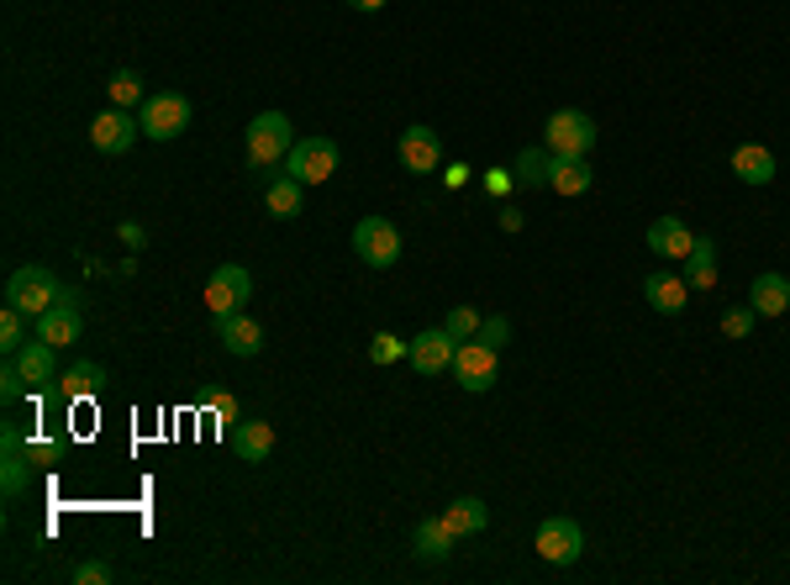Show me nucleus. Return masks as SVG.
<instances>
[{"mask_svg":"<svg viewBox=\"0 0 790 585\" xmlns=\"http://www.w3.org/2000/svg\"><path fill=\"white\" fill-rule=\"evenodd\" d=\"M100 386H106V369H100L96 359H79V365H69L58 375L64 401H90V396H100Z\"/></svg>","mask_w":790,"mask_h":585,"instance_id":"24","label":"nucleus"},{"mask_svg":"<svg viewBox=\"0 0 790 585\" xmlns=\"http://www.w3.org/2000/svg\"><path fill=\"white\" fill-rule=\"evenodd\" d=\"M216 338L227 354H238V359H253L263 354V327L248 312H227V317H216Z\"/></svg>","mask_w":790,"mask_h":585,"instance_id":"14","label":"nucleus"},{"mask_svg":"<svg viewBox=\"0 0 790 585\" xmlns=\"http://www.w3.org/2000/svg\"><path fill=\"white\" fill-rule=\"evenodd\" d=\"M748 306H754L759 317H786L790 312V280L786 274H775V269L759 274V280L748 285Z\"/></svg>","mask_w":790,"mask_h":585,"instance_id":"20","label":"nucleus"},{"mask_svg":"<svg viewBox=\"0 0 790 585\" xmlns=\"http://www.w3.org/2000/svg\"><path fill=\"white\" fill-rule=\"evenodd\" d=\"M543 148L549 153H591L596 148V122L585 111H553L549 127H543Z\"/></svg>","mask_w":790,"mask_h":585,"instance_id":"8","label":"nucleus"},{"mask_svg":"<svg viewBox=\"0 0 790 585\" xmlns=\"http://www.w3.org/2000/svg\"><path fill=\"white\" fill-rule=\"evenodd\" d=\"M6 359H17V369L26 375V386H32V390H37V386H48L53 375H58V359H53V343H48V338L26 343L22 354H6Z\"/></svg>","mask_w":790,"mask_h":585,"instance_id":"22","label":"nucleus"},{"mask_svg":"<svg viewBox=\"0 0 790 585\" xmlns=\"http://www.w3.org/2000/svg\"><path fill=\"white\" fill-rule=\"evenodd\" d=\"M443 522L454 528V538H475V533H485V522H490V507H485L479 496H458L454 507L443 512Z\"/></svg>","mask_w":790,"mask_h":585,"instance_id":"27","label":"nucleus"},{"mask_svg":"<svg viewBox=\"0 0 790 585\" xmlns=\"http://www.w3.org/2000/svg\"><path fill=\"white\" fill-rule=\"evenodd\" d=\"M206 407H212V412L221 416V422H242V416H238V407H232V396H227V390H212V396H206Z\"/></svg>","mask_w":790,"mask_h":585,"instance_id":"37","label":"nucleus"},{"mask_svg":"<svg viewBox=\"0 0 790 585\" xmlns=\"http://www.w3.org/2000/svg\"><path fill=\"white\" fill-rule=\"evenodd\" d=\"M496 354H501V348H490V343H479V338H464L454 354V380L469 390V396L490 390L501 380V359H496Z\"/></svg>","mask_w":790,"mask_h":585,"instance_id":"4","label":"nucleus"},{"mask_svg":"<svg viewBox=\"0 0 790 585\" xmlns=\"http://www.w3.org/2000/svg\"><path fill=\"white\" fill-rule=\"evenodd\" d=\"M354 253H359L369 269H390L401 253H407V243H401V232H396V221L385 217H364L359 227H354Z\"/></svg>","mask_w":790,"mask_h":585,"instance_id":"5","label":"nucleus"},{"mask_svg":"<svg viewBox=\"0 0 790 585\" xmlns=\"http://www.w3.org/2000/svg\"><path fill=\"white\" fill-rule=\"evenodd\" d=\"M290 148H295V127H290L285 111H259L253 122L242 127V153H248V164H253V174H259L263 185L280 174Z\"/></svg>","mask_w":790,"mask_h":585,"instance_id":"1","label":"nucleus"},{"mask_svg":"<svg viewBox=\"0 0 790 585\" xmlns=\"http://www.w3.org/2000/svg\"><path fill=\"white\" fill-rule=\"evenodd\" d=\"M58 295H64V280H58L48 264H22L11 280H6V306H17V312L32 317V322L43 317Z\"/></svg>","mask_w":790,"mask_h":585,"instance_id":"2","label":"nucleus"},{"mask_svg":"<svg viewBox=\"0 0 790 585\" xmlns=\"http://www.w3.org/2000/svg\"><path fill=\"white\" fill-rule=\"evenodd\" d=\"M26 390H32V386H26V375L17 369V359H6V369H0V401L11 407V401H22Z\"/></svg>","mask_w":790,"mask_h":585,"instance_id":"33","label":"nucleus"},{"mask_svg":"<svg viewBox=\"0 0 790 585\" xmlns=\"http://www.w3.org/2000/svg\"><path fill=\"white\" fill-rule=\"evenodd\" d=\"M263 206H269V217H280V221L301 217V212H306V185H301L295 174H274V180L263 185Z\"/></svg>","mask_w":790,"mask_h":585,"instance_id":"19","label":"nucleus"},{"mask_svg":"<svg viewBox=\"0 0 790 585\" xmlns=\"http://www.w3.org/2000/svg\"><path fill=\"white\" fill-rule=\"evenodd\" d=\"M79 333H85V317H79V295L64 285V295L53 301L43 317H37V338H48L53 348H64V343H74Z\"/></svg>","mask_w":790,"mask_h":585,"instance_id":"13","label":"nucleus"},{"mask_svg":"<svg viewBox=\"0 0 790 585\" xmlns=\"http://www.w3.org/2000/svg\"><path fill=\"white\" fill-rule=\"evenodd\" d=\"M643 295L653 312H664V317H680L685 312V301H691V285L680 280V274H670V269H653L643 280Z\"/></svg>","mask_w":790,"mask_h":585,"instance_id":"16","label":"nucleus"},{"mask_svg":"<svg viewBox=\"0 0 790 585\" xmlns=\"http://www.w3.org/2000/svg\"><path fill=\"white\" fill-rule=\"evenodd\" d=\"M138 138H143V122L127 117V106H111V111H100L96 122H90V143H96L100 153H111V159H121Z\"/></svg>","mask_w":790,"mask_h":585,"instance_id":"11","label":"nucleus"},{"mask_svg":"<svg viewBox=\"0 0 790 585\" xmlns=\"http://www.w3.org/2000/svg\"><path fill=\"white\" fill-rule=\"evenodd\" d=\"M337 143L333 138H295V148H290L285 159V174H295L301 185H322V180H333L337 174Z\"/></svg>","mask_w":790,"mask_h":585,"instance_id":"6","label":"nucleus"},{"mask_svg":"<svg viewBox=\"0 0 790 585\" xmlns=\"http://www.w3.org/2000/svg\"><path fill=\"white\" fill-rule=\"evenodd\" d=\"M0 448H6L0 486H6V496H22V490L32 486V448L22 443V433H17V427H6V433H0Z\"/></svg>","mask_w":790,"mask_h":585,"instance_id":"15","label":"nucleus"},{"mask_svg":"<svg viewBox=\"0 0 790 585\" xmlns=\"http://www.w3.org/2000/svg\"><path fill=\"white\" fill-rule=\"evenodd\" d=\"M117 232H121V243L132 248V253H138V248H148V232H143V227H138V221H121Z\"/></svg>","mask_w":790,"mask_h":585,"instance_id":"38","label":"nucleus"},{"mask_svg":"<svg viewBox=\"0 0 790 585\" xmlns=\"http://www.w3.org/2000/svg\"><path fill=\"white\" fill-rule=\"evenodd\" d=\"M443 327H448V333H454L458 343H464V338H475V333H479V312H475V306H454Z\"/></svg>","mask_w":790,"mask_h":585,"instance_id":"34","label":"nucleus"},{"mask_svg":"<svg viewBox=\"0 0 790 585\" xmlns=\"http://www.w3.org/2000/svg\"><path fill=\"white\" fill-rule=\"evenodd\" d=\"M685 285H691V291H712V285H717V243H712V238H695L691 243V253H685Z\"/></svg>","mask_w":790,"mask_h":585,"instance_id":"26","label":"nucleus"},{"mask_svg":"<svg viewBox=\"0 0 790 585\" xmlns=\"http://www.w3.org/2000/svg\"><path fill=\"white\" fill-rule=\"evenodd\" d=\"M691 243H695V232H691V227H685L680 217H659L653 227H648V248H653L664 264L685 259V253H691Z\"/></svg>","mask_w":790,"mask_h":585,"instance_id":"18","label":"nucleus"},{"mask_svg":"<svg viewBox=\"0 0 790 585\" xmlns=\"http://www.w3.org/2000/svg\"><path fill=\"white\" fill-rule=\"evenodd\" d=\"M501 227H506V232H522V212H517V206H506V212H501Z\"/></svg>","mask_w":790,"mask_h":585,"instance_id":"41","label":"nucleus"},{"mask_svg":"<svg viewBox=\"0 0 790 585\" xmlns=\"http://www.w3.org/2000/svg\"><path fill=\"white\" fill-rule=\"evenodd\" d=\"M479 343H490V348H506L511 343V322L506 317H479V333H475Z\"/></svg>","mask_w":790,"mask_h":585,"instance_id":"36","label":"nucleus"},{"mask_svg":"<svg viewBox=\"0 0 790 585\" xmlns=\"http://www.w3.org/2000/svg\"><path fill=\"white\" fill-rule=\"evenodd\" d=\"M443 180H448V191H458V185L469 180V164H448V170H443Z\"/></svg>","mask_w":790,"mask_h":585,"instance_id":"40","label":"nucleus"},{"mask_svg":"<svg viewBox=\"0 0 790 585\" xmlns=\"http://www.w3.org/2000/svg\"><path fill=\"white\" fill-rule=\"evenodd\" d=\"M396 153H401V170H411V174L443 170V138H437L432 127H407L401 143H396Z\"/></svg>","mask_w":790,"mask_h":585,"instance_id":"12","label":"nucleus"},{"mask_svg":"<svg viewBox=\"0 0 790 585\" xmlns=\"http://www.w3.org/2000/svg\"><path fill=\"white\" fill-rule=\"evenodd\" d=\"M348 6H354V11H385L390 0H348Z\"/></svg>","mask_w":790,"mask_h":585,"instance_id":"42","label":"nucleus"},{"mask_svg":"<svg viewBox=\"0 0 790 585\" xmlns=\"http://www.w3.org/2000/svg\"><path fill=\"white\" fill-rule=\"evenodd\" d=\"M138 122H143V138H153V143H174V138L195 122V106H191V96L164 90V96H148L143 106H138Z\"/></svg>","mask_w":790,"mask_h":585,"instance_id":"3","label":"nucleus"},{"mask_svg":"<svg viewBox=\"0 0 790 585\" xmlns=\"http://www.w3.org/2000/svg\"><path fill=\"white\" fill-rule=\"evenodd\" d=\"M0 348H6V354H22L26 348V317L17 312V306L0 312Z\"/></svg>","mask_w":790,"mask_h":585,"instance_id":"30","label":"nucleus"},{"mask_svg":"<svg viewBox=\"0 0 790 585\" xmlns=\"http://www.w3.org/2000/svg\"><path fill=\"white\" fill-rule=\"evenodd\" d=\"M511 170H517L511 180H517L522 191H538V185H549V174H553V153H549V148H522Z\"/></svg>","mask_w":790,"mask_h":585,"instance_id":"28","label":"nucleus"},{"mask_svg":"<svg viewBox=\"0 0 790 585\" xmlns=\"http://www.w3.org/2000/svg\"><path fill=\"white\" fill-rule=\"evenodd\" d=\"M411 554L428 564H443L454 554V528H448L443 517H422V522L411 528Z\"/></svg>","mask_w":790,"mask_h":585,"instance_id":"17","label":"nucleus"},{"mask_svg":"<svg viewBox=\"0 0 790 585\" xmlns=\"http://www.w3.org/2000/svg\"><path fill=\"white\" fill-rule=\"evenodd\" d=\"M585 554V533L575 517H543L538 522V560L549 564H575Z\"/></svg>","mask_w":790,"mask_h":585,"instance_id":"9","label":"nucleus"},{"mask_svg":"<svg viewBox=\"0 0 790 585\" xmlns=\"http://www.w3.org/2000/svg\"><path fill=\"white\" fill-rule=\"evenodd\" d=\"M754 322H759L754 306H727V312H722V333H727V338H748V333H754Z\"/></svg>","mask_w":790,"mask_h":585,"instance_id":"32","label":"nucleus"},{"mask_svg":"<svg viewBox=\"0 0 790 585\" xmlns=\"http://www.w3.org/2000/svg\"><path fill=\"white\" fill-rule=\"evenodd\" d=\"M232 448L242 454V464H263L269 459V448H274V427L259 422V416H248V422L232 427Z\"/></svg>","mask_w":790,"mask_h":585,"instance_id":"23","label":"nucleus"},{"mask_svg":"<svg viewBox=\"0 0 790 585\" xmlns=\"http://www.w3.org/2000/svg\"><path fill=\"white\" fill-rule=\"evenodd\" d=\"M106 90H111V106H143V100H148V96H143V79H138V69H117Z\"/></svg>","mask_w":790,"mask_h":585,"instance_id":"29","label":"nucleus"},{"mask_svg":"<svg viewBox=\"0 0 790 585\" xmlns=\"http://www.w3.org/2000/svg\"><path fill=\"white\" fill-rule=\"evenodd\" d=\"M454 354H458V338L448 327H428V333H416L411 338V369L416 375H448L454 369Z\"/></svg>","mask_w":790,"mask_h":585,"instance_id":"10","label":"nucleus"},{"mask_svg":"<svg viewBox=\"0 0 790 585\" xmlns=\"http://www.w3.org/2000/svg\"><path fill=\"white\" fill-rule=\"evenodd\" d=\"M511 185H517L511 174H496V170L485 174V191H490V195H506V191H511Z\"/></svg>","mask_w":790,"mask_h":585,"instance_id":"39","label":"nucleus"},{"mask_svg":"<svg viewBox=\"0 0 790 585\" xmlns=\"http://www.w3.org/2000/svg\"><path fill=\"white\" fill-rule=\"evenodd\" d=\"M111 581H117V570H111V564H100V560L74 564V585H111Z\"/></svg>","mask_w":790,"mask_h":585,"instance_id":"35","label":"nucleus"},{"mask_svg":"<svg viewBox=\"0 0 790 585\" xmlns=\"http://www.w3.org/2000/svg\"><path fill=\"white\" fill-rule=\"evenodd\" d=\"M591 164H585V153H553V174H549V191H559V195H585L591 191Z\"/></svg>","mask_w":790,"mask_h":585,"instance_id":"21","label":"nucleus"},{"mask_svg":"<svg viewBox=\"0 0 790 585\" xmlns=\"http://www.w3.org/2000/svg\"><path fill=\"white\" fill-rule=\"evenodd\" d=\"M248 295H253V274H248L242 264H216L212 269V280H206V306H212V317L242 312Z\"/></svg>","mask_w":790,"mask_h":585,"instance_id":"7","label":"nucleus"},{"mask_svg":"<svg viewBox=\"0 0 790 585\" xmlns=\"http://www.w3.org/2000/svg\"><path fill=\"white\" fill-rule=\"evenodd\" d=\"M407 354H411V343H401L396 333H375V338H369V359H375V365H401Z\"/></svg>","mask_w":790,"mask_h":585,"instance_id":"31","label":"nucleus"},{"mask_svg":"<svg viewBox=\"0 0 790 585\" xmlns=\"http://www.w3.org/2000/svg\"><path fill=\"white\" fill-rule=\"evenodd\" d=\"M733 174H738L743 185H769V180H775V153L759 143L733 148Z\"/></svg>","mask_w":790,"mask_h":585,"instance_id":"25","label":"nucleus"}]
</instances>
